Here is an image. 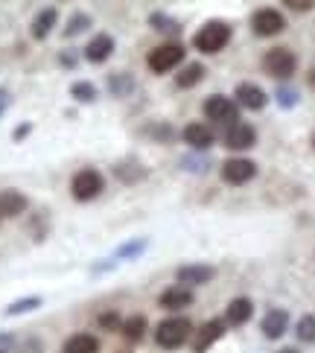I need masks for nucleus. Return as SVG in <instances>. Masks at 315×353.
Wrapping results in <instances>:
<instances>
[{
	"label": "nucleus",
	"mask_w": 315,
	"mask_h": 353,
	"mask_svg": "<svg viewBox=\"0 0 315 353\" xmlns=\"http://www.w3.org/2000/svg\"><path fill=\"white\" fill-rule=\"evenodd\" d=\"M309 85H312V88H315V70H312V77H309Z\"/></svg>",
	"instance_id": "c9c22d12"
},
{
	"label": "nucleus",
	"mask_w": 315,
	"mask_h": 353,
	"mask_svg": "<svg viewBox=\"0 0 315 353\" xmlns=\"http://www.w3.org/2000/svg\"><path fill=\"white\" fill-rule=\"evenodd\" d=\"M312 143H315V137H312Z\"/></svg>",
	"instance_id": "e433bc0d"
},
{
	"label": "nucleus",
	"mask_w": 315,
	"mask_h": 353,
	"mask_svg": "<svg viewBox=\"0 0 315 353\" xmlns=\"http://www.w3.org/2000/svg\"><path fill=\"white\" fill-rule=\"evenodd\" d=\"M254 143H257V132H254V125H248V123H231L228 132H225V146L234 149V152L251 149Z\"/></svg>",
	"instance_id": "1a4fd4ad"
},
{
	"label": "nucleus",
	"mask_w": 315,
	"mask_h": 353,
	"mask_svg": "<svg viewBox=\"0 0 315 353\" xmlns=\"http://www.w3.org/2000/svg\"><path fill=\"white\" fill-rule=\"evenodd\" d=\"M111 53H114V39H111L108 32L94 35V39L88 41V47H85V59L94 61V65H103V61H108Z\"/></svg>",
	"instance_id": "ddd939ff"
},
{
	"label": "nucleus",
	"mask_w": 315,
	"mask_h": 353,
	"mask_svg": "<svg viewBox=\"0 0 315 353\" xmlns=\"http://www.w3.org/2000/svg\"><path fill=\"white\" fill-rule=\"evenodd\" d=\"M251 27H254V32L263 35V39H272V35H281L286 30V18L277 9H260V12H254V18H251Z\"/></svg>",
	"instance_id": "0eeeda50"
},
{
	"label": "nucleus",
	"mask_w": 315,
	"mask_h": 353,
	"mask_svg": "<svg viewBox=\"0 0 315 353\" xmlns=\"http://www.w3.org/2000/svg\"><path fill=\"white\" fill-rule=\"evenodd\" d=\"M146 248V239H137V243H129V245H123L120 251H117V257H137L141 251Z\"/></svg>",
	"instance_id": "c85d7f7f"
},
{
	"label": "nucleus",
	"mask_w": 315,
	"mask_h": 353,
	"mask_svg": "<svg viewBox=\"0 0 315 353\" xmlns=\"http://www.w3.org/2000/svg\"><path fill=\"white\" fill-rule=\"evenodd\" d=\"M228 41H231V27L222 23V21H210L193 35V47L199 50V53H207V56L219 53Z\"/></svg>",
	"instance_id": "f03ea898"
},
{
	"label": "nucleus",
	"mask_w": 315,
	"mask_h": 353,
	"mask_svg": "<svg viewBox=\"0 0 315 353\" xmlns=\"http://www.w3.org/2000/svg\"><path fill=\"white\" fill-rule=\"evenodd\" d=\"M27 205H30V201H27V196H23V193L3 190V193H0V222L21 216V213L27 210Z\"/></svg>",
	"instance_id": "2eb2a0df"
},
{
	"label": "nucleus",
	"mask_w": 315,
	"mask_h": 353,
	"mask_svg": "<svg viewBox=\"0 0 315 353\" xmlns=\"http://www.w3.org/2000/svg\"><path fill=\"white\" fill-rule=\"evenodd\" d=\"M205 68H201V65H187L181 73H179V79H175V82H179V88H193V85H199L201 79H205Z\"/></svg>",
	"instance_id": "5701e85b"
},
{
	"label": "nucleus",
	"mask_w": 315,
	"mask_h": 353,
	"mask_svg": "<svg viewBox=\"0 0 315 353\" xmlns=\"http://www.w3.org/2000/svg\"><path fill=\"white\" fill-rule=\"evenodd\" d=\"M281 353H301V350H295V347H283Z\"/></svg>",
	"instance_id": "f704fd0d"
},
{
	"label": "nucleus",
	"mask_w": 315,
	"mask_h": 353,
	"mask_svg": "<svg viewBox=\"0 0 315 353\" xmlns=\"http://www.w3.org/2000/svg\"><path fill=\"white\" fill-rule=\"evenodd\" d=\"M205 114H207V120H213V123L231 125V123L239 120V105L234 103V99L216 94V97H210L207 103H205Z\"/></svg>",
	"instance_id": "423d86ee"
},
{
	"label": "nucleus",
	"mask_w": 315,
	"mask_h": 353,
	"mask_svg": "<svg viewBox=\"0 0 315 353\" xmlns=\"http://www.w3.org/2000/svg\"><path fill=\"white\" fill-rule=\"evenodd\" d=\"M260 330L266 339H281L286 330H289V312L286 310H269L266 319H263Z\"/></svg>",
	"instance_id": "dca6fc26"
},
{
	"label": "nucleus",
	"mask_w": 315,
	"mask_h": 353,
	"mask_svg": "<svg viewBox=\"0 0 315 353\" xmlns=\"http://www.w3.org/2000/svg\"><path fill=\"white\" fill-rule=\"evenodd\" d=\"M158 304H161V310H184V307L193 304V289L175 283V286H170L167 292L158 298Z\"/></svg>",
	"instance_id": "4468645a"
},
{
	"label": "nucleus",
	"mask_w": 315,
	"mask_h": 353,
	"mask_svg": "<svg viewBox=\"0 0 315 353\" xmlns=\"http://www.w3.org/2000/svg\"><path fill=\"white\" fill-rule=\"evenodd\" d=\"M27 132H30V125H21V129L15 132V141H21V137H23V134H27Z\"/></svg>",
	"instance_id": "72a5a7b5"
},
{
	"label": "nucleus",
	"mask_w": 315,
	"mask_h": 353,
	"mask_svg": "<svg viewBox=\"0 0 315 353\" xmlns=\"http://www.w3.org/2000/svg\"><path fill=\"white\" fill-rule=\"evenodd\" d=\"M70 97L77 99V103H94L96 88H94V82H73L70 85Z\"/></svg>",
	"instance_id": "b1692460"
},
{
	"label": "nucleus",
	"mask_w": 315,
	"mask_h": 353,
	"mask_svg": "<svg viewBox=\"0 0 315 353\" xmlns=\"http://www.w3.org/2000/svg\"><path fill=\"white\" fill-rule=\"evenodd\" d=\"M44 304V301L39 295H32V298H21L15 301V304H9L6 307V315H23V312H32V310H39Z\"/></svg>",
	"instance_id": "393cba45"
},
{
	"label": "nucleus",
	"mask_w": 315,
	"mask_h": 353,
	"mask_svg": "<svg viewBox=\"0 0 315 353\" xmlns=\"http://www.w3.org/2000/svg\"><path fill=\"white\" fill-rule=\"evenodd\" d=\"M254 175H257V163L248 158H231V161H225V167H222V179L236 187L248 184Z\"/></svg>",
	"instance_id": "6e6552de"
},
{
	"label": "nucleus",
	"mask_w": 315,
	"mask_h": 353,
	"mask_svg": "<svg viewBox=\"0 0 315 353\" xmlns=\"http://www.w3.org/2000/svg\"><path fill=\"white\" fill-rule=\"evenodd\" d=\"M120 330H123V336L129 339V342H141L143 333H146V319H143V315H134V319L120 324Z\"/></svg>",
	"instance_id": "412c9836"
},
{
	"label": "nucleus",
	"mask_w": 315,
	"mask_h": 353,
	"mask_svg": "<svg viewBox=\"0 0 315 353\" xmlns=\"http://www.w3.org/2000/svg\"><path fill=\"white\" fill-rule=\"evenodd\" d=\"M263 68H266V73L274 77V79H289L295 73V68H298V59H295L292 50L274 47V50H269V53L263 56Z\"/></svg>",
	"instance_id": "20e7f679"
},
{
	"label": "nucleus",
	"mask_w": 315,
	"mask_h": 353,
	"mask_svg": "<svg viewBox=\"0 0 315 353\" xmlns=\"http://www.w3.org/2000/svg\"><path fill=\"white\" fill-rule=\"evenodd\" d=\"M295 336L301 339V342H307V345L315 342V315H304V319L295 324Z\"/></svg>",
	"instance_id": "a878e982"
},
{
	"label": "nucleus",
	"mask_w": 315,
	"mask_h": 353,
	"mask_svg": "<svg viewBox=\"0 0 315 353\" xmlns=\"http://www.w3.org/2000/svg\"><path fill=\"white\" fill-rule=\"evenodd\" d=\"M99 324H103V327H117V315H103Z\"/></svg>",
	"instance_id": "473e14b6"
},
{
	"label": "nucleus",
	"mask_w": 315,
	"mask_h": 353,
	"mask_svg": "<svg viewBox=\"0 0 315 353\" xmlns=\"http://www.w3.org/2000/svg\"><path fill=\"white\" fill-rule=\"evenodd\" d=\"M225 319H210L207 324H201V330L196 333V339H193V350L196 353H205L213 342H219V339L225 336Z\"/></svg>",
	"instance_id": "9b49d317"
},
{
	"label": "nucleus",
	"mask_w": 315,
	"mask_h": 353,
	"mask_svg": "<svg viewBox=\"0 0 315 353\" xmlns=\"http://www.w3.org/2000/svg\"><path fill=\"white\" fill-rule=\"evenodd\" d=\"M190 336H193V324L187 319H179V315H175V319L161 321L155 327V342L163 350H175V347L187 345V342H190Z\"/></svg>",
	"instance_id": "f257e3e1"
},
{
	"label": "nucleus",
	"mask_w": 315,
	"mask_h": 353,
	"mask_svg": "<svg viewBox=\"0 0 315 353\" xmlns=\"http://www.w3.org/2000/svg\"><path fill=\"white\" fill-rule=\"evenodd\" d=\"M61 353H99V339L91 333H77L65 342Z\"/></svg>",
	"instance_id": "6ab92c4d"
},
{
	"label": "nucleus",
	"mask_w": 315,
	"mask_h": 353,
	"mask_svg": "<svg viewBox=\"0 0 315 353\" xmlns=\"http://www.w3.org/2000/svg\"><path fill=\"white\" fill-rule=\"evenodd\" d=\"M9 103H12V99H9V91H6V88H0V117H3V111L9 108Z\"/></svg>",
	"instance_id": "2f4dec72"
},
{
	"label": "nucleus",
	"mask_w": 315,
	"mask_h": 353,
	"mask_svg": "<svg viewBox=\"0 0 315 353\" xmlns=\"http://www.w3.org/2000/svg\"><path fill=\"white\" fill-rule=\"evenodd\" d=\"M184 61V47L181 44H161L146 56V68L152 73H170Z\"/></svg>",
	"instance_id": "39448f33"
},
{
	"label": "nucleus",
	"mask_w": 315,
	"mask_h": 353,
	"mask_svg": "<svg viewBox=\"0 0 315 353\" xmlns=\"http://www.w3.org/2000/svg\"><path fill=\"white\" fill-rule=\"evenodd\" d=\"M88 27H91V15H85V12H77L70 21H68V27H65V35L68 39H73V35H79L85 32Z\"/></svg>",
	"instance_id": "cd10ccee"
},
{
	"label": "nucleus",
	"mask_w": 315,
	"mask_h": 353,
	"mask_svg": "<svg viewBox=\"0 0 315 353\" xmlns=\"http://www.w3.org/2000/svg\"><path fill=\"white\" fill-rule=\"evenodd\" d=\"M286 6L292 12H309L315 6V0H286Z\"/></svg>",
	"instance_id": "7c9ffc66"
},
{
	"label": "nucleus",
	"mask_w": 315,
	"mask_h": 353,
	"mask_svg": "<svg viewBox=\"0 0 315 353\" xmlns=\"http://www.w3.org/2000/svg\"><path fill=\"white\" fill-rule=\"evenodd\" d=\"M213 132H210V125H205V123H190L184 129V143H190L193 149H210L213 146Z\"/></svg>",
	"instance_id": "a211bd4d"
},
{
	"label": "nucleus",
	"mask_w": 315,
	"mask_h": 353,
	"mask_svg": "<svg viewBox=\"0 0 315 353\" xmlns=\"http://www.w3.org/2000/svg\"><path fill=\"white\" fill-rule=\"evenodd\" d=\"M251 312H254V304H251L248 298H234L228 304V310H225V324L228 327H243V324H248Z\"/></svg>",
	"instance_id": "f3484780"
},
{
	"label": "nucleus",
	"mask_w": 315,
	"mask_h": 353,
	"mask_svg": "<svg viewBox=\"0 0 315 353\" xmlns=\"http://www.w3.org/2000/svg\"><path fill=\"white\" fill-rule=\"evenodd\" d=\"M234 97H236V105H243L248 111H260V108H266V103H269L266 91H263L260 85H254V82H239Z\"/></svg>",
	"instance_id": "9d476101"
},
{
	"label": "nucleus",
	"mask_w": 315,
	"mask_h": 353,
	"mask_svg": "<svg viewBox=\"0 0 315 353\" xmlns=\"http://www.w3.org/2000/svg\"><path fill=\"white\" fill-rule=\"evenodd\" d=\"M56 21H59L56 9H41L39 15H35V21H32V39H47V35L53 32Z\"/></svg>",
	"instance_id": "aec40b11"
},
{
	"label": "nucleus",
	"mask_w": 315,
	"mask_h": 353,
	"mask_svg": "<svg viewBox=\"0 0 315 353\" xmlns=\"http://www.w3.org/2000/svg\"><path fill=\"white\" fill-rule=\"evenodd\" d=\"M149 23H152V27H155L158 32H167V35H175V32L181 30L179 23H175L172 18H167L163 12H152V15H149Z\"/></svg>",
	"instance_id": "bb28decb"
},
{
	"label": "nucleus",
	"mask_w": 315,
	"mask_h": 353,
	"mask_svg": "<svg viewBox=\"0 0 315 353\" xmlns=\"http://www.w3.org/2000/svg\"><path fill=\"white\" fill-rule=\"evenodd\" d=\"M134 88V79L129 77V73H114V77L108 79V91L114 97H129Z\"/></svg>",
	"instance_id": "4be33fe9"
},
{
	"label": "nucleus",
	"mask_w": 315,
	"mask_h": 353,
	"mask_svg": "<svg viewBox=\"0 0 315 353\" xmlns=\"http://www.w3.org/2000/svg\"><path fill=\"white\" fill-rule=\"evenodd\" d=\"M103 190H105V179L96 170H91V167L79 170L77 175H73V181H70V193H73V199H77V201H91Z\"/></svg>",
	"instance_id": "7ed1b4c3"
},
{
	"label": "nucleus",
	"mask_w": 315,
	"mask_h": 353,
	"mask_svg": "<svg viewBox=\"0 0 315 353\" xmlns=\"http://www.w3.org/2000/svg\"><path fill=\"white\" fill-rule=\"evenodd\" d=\"M213 274H216V269L213 266H181L179 272H175V283L181 286H205L213 281Z\"/></svg>",
	"instance_id": "f8f14e48"
},
{
	"label": "nucleus",
	"mask_w": 315,
	"mask_h": 353,
	"mask_svg": "<svg viewBox=\"0 0 315 353\" xmlns=\"http://www.w3.org/2000/svg\"><path fill=\"white\" fill-rule=\"evenodd\" d=\"M277 103H281L283 108H292L298 103V94L292 91V88H281V91H277Z\"/></svg>",
	"instance_id": "c756f323"
}]
</instances>
